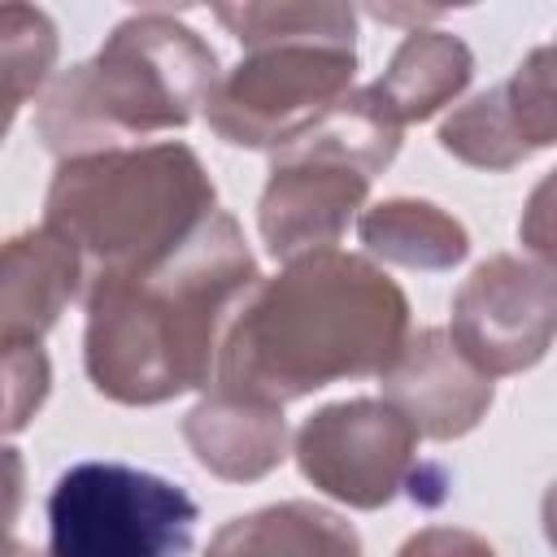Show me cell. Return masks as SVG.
<instances>
[{
	"label": "cell",
	"instance_id": "cell-10",
	"mask_svg": "<svg viewBox=\"0 0 557 557\" xmlns=\"http://www.w3.org/2000/svg\"><path fill=\"white\" fill-rule=\"evenodd\" d=\"M392 396L396 405H405V418L413 422V431L457 435L474 426V418L492 400V383L466 370V361H457L453 348H444L440 331H426L409 348L405 366L392 374Z\"/></svg>",
	"mask_w": 557,
	"mask_h": 557
},
{
	"label": "cell",
	"instance_id": "cell-13",
	"mask_svg": "<svg viewBox=\"0 0 557 557\" xmlns=\"http://www.w3.org/2000/svg\"><path fill=\"white\" fill-rule=\"evenodd\" d=\"M466 78H470V52L457 39H448V35H413L396 52L392 74L383 83H374L370 91L400 122V117H426Z\"/></svg>",
	"mask_w": 557,
	"mask_h": 557
},
{
	"label": "cell",
	"instance_id": "cell-7",
	"mask_svg": "<svg viewBox=\"0 0 557 557\" xmlns=\"http://www.w3.org/2000/svg\"><path fill=\"white\" fill-rule=\"evenodd\" d=\"M413 448V422L379 400H352L318 413L300 435V466L326 492L352 505H379L396 492Z\"/></svg>",
	"mask_w": 557,
	"mask_h": 557
},
{
	"label": "cell",
	"instance_id": "cell-3",
	"mask_svg": "<svg viewBox=\"0 0 557 557\" xmlns=\"http://www.w3.org/2000/svg\"><path fill=\"white\" fill-rule=\"evenodd\" d=\"M205 205H213V187L187 148L78 157L52 183L48 226L100 265V287L174 252Z\"/></svg>",
	"mask_w": 557,
	"mask_h": 557
},
{
	"label": "cell",
	"instance_id": "cell-11",
	"mask_svg": "<svg viewBox=\"0 0 557 557\" xmlns=\"http://www.w3.org/2000/svg\"><path fill=\"white\" fill-rule=\"evenodd\" d=\"M187 440L196 444V457L213 466L218 474L248 479L278 461L283 448V418L265 400L248 396H218L213 405H200L187 422Z\"/></svg>",
	"mask_w": 557,
	"mask_h": 557
},
{
	"label": "cell",
	"instance_id": "cell-1",
	"mask_svg": "<svg viewBox=\"0 0 557 557\" xmlns=\"http://www.w3.org/2000/svg\"><path fill=\"white\" fill-rule=\"evenodd\" d=\"M252 257L231 218H213L139 274L91 296L87 370L117 400H165L196 387L226 309L248 292Z\"/></svg>",
	"mask_w": 557,
	"mask_h": 557
},
{
	"label": "cell",
	"instance_id": "cell-2",
	"mask_svg": "<svg viewBox=\"0 0 557 557\" xmlns=\"http://www.w3.org/2000/svg\"><path fill=\"white\" fill-rule=\"evenodd\" d=\"M405 300L357 257H313L270 283L222 357L231 396L283 400L400 357Z\"/></svg>",
	"mask_w": 557,
	"mask_h": 557
},
{
	"label": "cell",
	"instance_id": "cell-4",
	"mask_svg": "<svg viewBox=\"0 0 557 557\" xmlns=\"http://www.w3.org/2000/svg\"><path fill=\"white\" fill-rule=\"evenodd\" d=\"M213 83V52L178 22L165 17H135L126 22L109 48L70 74L39 126L52 148H70L96 131H157L183 126L200 100H209Z\"/></svg>",
	"mask_w": 557,
	"mask_h": 557
},
{
	"label": "cell",
	"instance_id": "cell-15",
	"mask_svg": "<svg viewBox=\"0 0 557 557\" xmlns=\"http://www.w3.org/2000/svg\"><path fill=\"white\" fill-rule=\"evenodd\" d=\"M522 235H527V244L540 252V257H548V261H557V170L544 178V187L531 196V209H527V218H522Z\"/></svg>",
	"mask_w": 557,
	"mask_h": 557
},
{
	"label": "cell",
	"instance_id": "cell-6",
	"mask_svg": "<svg viewBox=\"0 0 557 557\" xmlns=\"http://www.w3.org/2000/svg\"><path fill=\"white\" fill-rule=\"evenodd\" d=\"M348 78L352 35H313L300 44H292V35H274L222 83L209 100V117L231 144L296 139L300 126H318L335 109Z\"/></svg>",
	"mask_w": 557,
	"mask_h": 557
},
{
	"label": "cell",
	"instance_id": "cell-12",
	"mask_svg": "<svg viewBox=\"0 0 557 557\" xmlns=\"http://www.w3.org/2000/svg\"><path fill=\"white\" fill-rule=\"evenodd\" d=\"M209 557H357V535L313 505H278L231 522Z\"/></svg>",
	"mask_w": 557,
	"mask_h": 557
},
{
	"label": "cell",
	"instance_id": "cell-16",
	"mask_svg": "<svg viewBox=\"0 0 557 557\" xmlns=\"http://www.w3.org/2000/svg\"><path fill=\"white\" fill-rule=\"evenodd\" d=\"M400 557H492V548L461 531H426V535L409 540Z\"/></svg>",
	"mask_w": 557,
	"mask_h": 557
},
{
	"label": "cell",
	"instance_id": "cell-17",
	"mask_svg": "<svg viewBox=\"0 0 557 557\" xmlns=\"http://www.w3.org/2000/svg\"><path fill=\"white\" fill-rule=\"evenodd\" d=\"M544 518H548V540L557 544V487L548 492V505H544Z\"/></svg>",
	"mask_w": 557,
	"mask_h": 557
},
{
	"label": "cell",
	"instance_id": "cell-14",
	"mask_svg": "<svg viewBox=\"0 0 557 557\" xmlns=\"http://www.w3.org/2000/svg\"><path fill=\"white\" fill-rule=\"evenodd\" d=\"M361 235L370 248L409 261V265H448L466 252V235L457 222H448L444 213H435L431 205H413V200H396L374 209L361 222Z\"/></svg>",
	"mask_w": 557,
	"mask_h": 557
},
{
	"label": "cell",
	"instance_id": "cell-9",
	"mask_svg": "<svg viewBox=\"0 0 557 557\" xmlns=\"http://www.w3.org/2000/svg\"><path fill=\"white\" fill-rule=\"evenodd\" d=\"M361 191H366V174H357L344 161L274 170L261 200V231L270 239V252L292 257L300 248L335 239Z\"/></svg>",
	"mask_w": 557,
	"mask_h": 557
},
{
	"label": "cell",
	"instance_id": "cell-8",
	"mask_svg": "<svg viewBox=\"0 0 557 557\" xmlns=\"http://www.w3.org/2000/svg\"><path fill=\"white\" fill-rule=\"evenodd\" d=\"M453 331L466 357L483 370L531 366L557 331V283L531 265L496 257L457 296Z\"/></svg>",
	"mask_w": 557,
	"mask_h": 557
},
{
	"label": "cell",
	"instance_id": "cell-5",
	"mask_svg": "<svg viewBox=\"0 0 557 557\" xmlns=\"http://www.w3.org/2000/svg\"><path fill=\"white\" fill-rule=\"evenodd\" d=\"M196 500L126 461H78L48 496V557H187Z\"/></svg>",
	"mask_w": 557,
	"mask_h": 557
}]
</instances>
